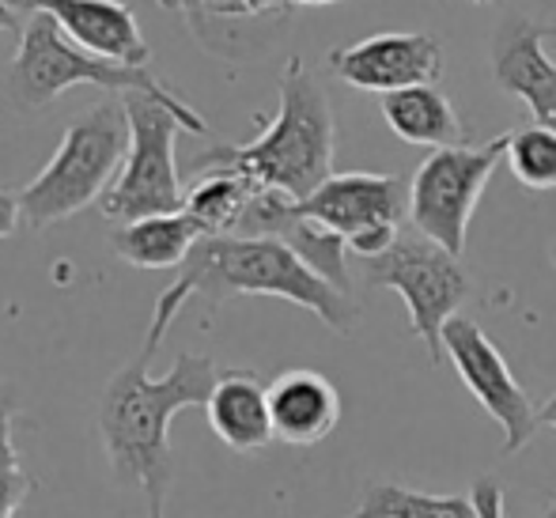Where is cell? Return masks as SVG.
I'll use <instances>...</instances> for the list:
<instances>
[{
    "mask_svg": "<svg viewBox=\"0 0 556 518\" xmlns=\"http://www.w3.org/2000/svg\"><path fill=\"white\" fill-rule=\"evenodd\" d=\"M155 344L140 352L111 375L99 397V435L117 484H137L144 492L148 518H167V496L175 484V451H170V420L175 413L205 409L213 394L216 364L198 352H182L163 379L152 375Z\"/></svg>",
    "mask_w": 556,
    "mask_h": 518,
    "instance_id": "cell-1",
    "label": "cell"
},
{
    "mask_svg": "<svg viewBox=\"0 0 556 518\" xmlns=\"http://www.w3.org/2000/svg\"><path fill=\"white\" fill-rule=\"evenodd\" d=\"M190 295H201L213 307L235 295H277V300L318 314L333 333H352L359 318L352 295L318 277L288 242L262 239V235H205L190 262L182 265L178 280L155 303L144 337L148 344L160 349L170 321L178 318Z\"/></svg>",
    "mask_w": 556,
    "mask_h": 518,
    "instance_id": "cell-2",
    "label": "cell"
},
{
    "mask_svg": "<svg viewBox=\"0 0 556 518\" xmlns=\"http://www.w3.org/2000/svg\"><path fill=\"white\" fill-rule=\"evenodd\" d=\"M337 125L333 106L318 76L303 58H288L280 73V106L250 144H216L190 160V170H235L257 190H277L307 201L333 178Z\"/></svg>",
    "mask_w": 556,
    "mask_h": 518,
    "instance_id": "cell-3",
    "label": "cell"
},
{
    "mask_svg": "<svg viewBox=\"0 0 556 518\" xmlns=\"http://www.w3.org/2000/svg\"><path fill=\"white\" fill-rule=\"evenodd\" d=\"M76 84H96V88L111 91V96H148L155 103L170 106L182 117L186 132L205 137L208 122L198 114L186 99H178L160 76H152L148 68H132L122 61L99 58L88 53L50 20V15H27L20 35V50H15L12 65H8V96L20 110H38L53 103L58 96H65Z\"/></svg>",
    "mask_w": 556,
    "mask_h": 518,
    "instance_id": "cell-4",
    "label": "cell"
},
{
    "mask_svg": "<svg viewBox=\"0 0 556 518\" xmlns=\"http://www.w3.org/2000/svg\"><path fill=\"white\" fill-rule=\"evenodd\" d=\"M129 152L125 99H99L88 114L68 122L53 160L20 190L23 227L42 231L106 198Z\"/></svg>",
    "mask_w": 556,
    "mask_h": 518,
    "instance_id": "cell-5",
    "label": "cell"
},
{
    "mask_svg": "<svg viewBox=\"0 0 556 518\" xmlns=\"http://www.w3.org/2000/svg\"><path fill=\"white\" fill-rule=\"evenodd\" d=\"M364 277L371 288H390L409 307L413 333L425 341L428 359L443 364V326L458 314L469 295V273L462 257L443 250L417 227H402L387 254L364 262Z\"/></svg>",
    "mask_w": 556,
    "mask_h": 518,
    "instance_id": "cell-6",
    "label": "cell"
},
{
    "mask_svg": "<svg viewBox=\"0 0 556 518\" xmlns=\"http://www.w3.org/2000/svg\"><path fill=\"white\" fill-rule=\"evenodd\" d=\"M122 99L129 114V152L103 198V216L111 224H129L163 212H186V186L175 167V140L178 129H186L182 117L137 91Z\"/></svg>",
    "mask_w": 556,
    "mask_h": 518,
    "instance_id": "cell-7",
    "label": "cell"
},
{
    "mask_svg": "<svg viewBox=\"0 0 556 518\" xmlns=\"http://www.w3.org/2000/svg\"><path fill=\"white\" fill-rule=\"evenodd\" d=\"M507 155V132L489 144L435 148L409 182V224L454 257L466 254V231L492 170Z\"/></svg>",
    "mask_w": 556,
    "mask_h": 518,
    "instance_id": "cell-8",
    "label": "cell"
},
{
    "mask_svg": "<svg viewBox=\"0 0 556 518\" xmlns=\"http://www.w3.org/2000/svg\"><path fill=\"white\" fill-rule=\"evenodd\" d=\"M300 212L326 231L341 235L356 257L371 262L387 254L402 235V216H409V186L394 175L349 170L300 201Z\"/></svg>",
    "mask_w": 556,
    "mask_h": 518,
    "instance_id": "cell-9",
    "label": "cell"
},
{
    "mask_svg": "<svg viewBox=\"0 0 556 518\" xmlns=\"http://www.w3.org/2000/svg\"><path fill=\"white\" fill-rule=\"evenodd\" d=\"M443 356L454 364L481 409L504 428V454H519L538 431V409L530 405L527 390L511 375L500 349L489 341V333L473 318L454 314L443 326Z\"/></svg>",
    "mask_w": 556,
    "mask_h": 518,
    "instance_id": "cell-10",
    "label": "cell"
},
{
    "mask_svg": "<svg viewBox=\"0 0 556 518\" xmlns=\"http://www.w3.org/2000/svg\"><path fill=\"white\" fill-rule=\"evenodd\" d=\"M330 73L356 91H390L420 88V84H440L443 76V42L425 30H382V35L359 38L352 46H337L326 58Z\"/></svg>",
    "mask_w": 556,
    "mask_h": 518,
    "instance_id": "cell-11",
    "label": "cell"
},
{
    "mask_svg": "<svg viewBox=\"0 0 556 518\" xmlns=\"http://www.w3.org/2000/svg\"><path fill=\"white\" fill-rule=\"evenodd\" d=\"M549 38H556V23L504 15L492 30V80L522 99L538 125L556 129V61L545 53Z\"/></svg>",
    "mask_w": 556,
    "mask_h": 518,
    "instance_id": "cell-12",
    "label": "cell"
},
{
    "mask_svg": "<svg viewBox=\"0 0 556 518\" xmlns=\"http://www.w3.org/2000/svg\"><path fill=\"white\" fill-rule=\"evenodd\" d=\"M15 15H50L80 50L148 68L152 50L137 27V15L125 0H8Z\"/></svg>",
    "mask_w": 556,
    "mask_h": 518,
    "instance_id": "cell-13",
    "label": "cell"
},
{
    "mask_svg": "<svg viewBox=\"0 0 556 518\" xmlns=\"http://www.w3.org/2000/svg\"><path fill=\"white\" fill-rule=\"evenodd\" d=\"M273 435L288 446H315L341 420V394L323 371L292 367L269 382Z\"/></svg>",
    "mask_w": 556,
    "mask_h": 518,
    "instance_id": "cell-14",
    "label": "cell"
},
{
    "mask_svg": "<svg viewBox=\"0 0 556 518\" xmlns=\"http://www.w3.org/2000/svg\"><path fill=\"white\" fill-rule=\"evenodd\" d=\"M208 428L235 454H262L273 443L269 387L254 371H220L205 402Z\"/></svg>",
    "mask_w": 556,
    "mask_h": 518,
    "instance_id": "cell-15",
    "label": "cell"
},
{
    "mask_svg": "<svg viewBox=\"0 0 556 518\" xmlns=\"http://www.w3.org/2000/svg\"><path fill=\"white\" fill-rule=\"evenodd\" d=\"M201 239L205 231L186 212H163V216L114 224L111 250L132 269H182Z\"/></svg>",
    "mask_w": 556,
    "mask_h": 518,
    "instance_id": "cell-16",
    "label": "cell"
},
{
    "mask_svg": "<svg viewBox=\"0 0 556 518\" xmlns=\"http://www.w3.org/2000/svg\"><path fill=\"white\" fill-rule=\"evenodd\" d=\"M382 117L387 125L405 140V144L420 148H454L469 144V129L462 122V114L454 110L451 99L443 96L435 84H420V88L390 91L382 96Z\"/></svg>",
    "mask_w": 556,
    "mask_h": 518,
    "instance_id": "cell-17",
    "label": "cell"
},
{
    "mask_svg": "<svg viewBox=\"0 0 556 518\" xmlns=\"http://www.w3.org/2000/svg\"><path fill=\"white\" fill-rule=\"evenodd\" d=\"M257 186L235 170H205L186 190V216L205 235H231Z\"/></svg>",
    "mask_w": 556,
    "mask_h": 518,
    "instance_id": "cell-18",
    "label": "cell"
},
{
    "mask_svg": "<svg viewBox=\"0 0 556 518\" xmlns=\"http://www.w3.org/2000/svg\"><path fill=\"white\" fill-rule=\"evenodd\" d=\"M344 518H481V511L469 496H432V492L375 481L364 489L356 511Z\"/></svg>",
    "mask_w": 556,
    "mask_h": 518,
    "instance_id": "cell-19",
    "label": "cell"
},
{
    "mask_svg": "<svg viewBox=\"0 0 556 518\" xmlns=\"http://www.w3.org/2000/svg\"><path fill=\"white\" fill-rule=\"evenodd\" d=\"M507 167L527 190H556V129L527 125L507 132Z\"/></svg>",
    "mask_w": 556,
    "mask_h": 518,
    "instance_id": "cell-20",
    "label": "cell"
},
{
    "mask_svg": "<svg viewBox=\"0 0 556 518\" xmlns=\"http://www.w3.org/2000/svg\"><path fill=\"white\" fill-rule=\"evenodd\" d=\"M30 477L15 446V394L0 387V518H15L30 496Z\"/></svg>",
    "mask_w": 556,
    "mask_h": 518,
    "instance_id": "cell-21",
    "label": "cell"
},
{
    "mask_svg": "<svg viewBox=\"0 0 556 518\" xmlns=\"http://www.w3.org/2000/svg\"><path fill=\"white\" fill-rule=\"evenodd\" d=\"M163 8H178L186 15H220V20H254V15L285 12V0H160Z\"/></svg>",
    "mask_w": 556,
    "mask_h": 518,
    "instance_id": "cell-22",
    "label": "cell"
},
{
    "mask_svg": "<svg viewBox=\"0 0 556 518\" xmlns=\"http://www.w3.org/2000/svg\"><path fill=\"white\" fill-rule=\"evenodd\" d=\"M469 500L477 504L481 518H504V489H500L492 477H481V481L473 484V492H469Z\"/></svg>",
    "mask_w": 556,
    "mask_h": 518,
    "instance_id": "cell-23",
    "label": "cell"
},
{
    "mask_svg": "<svg viewBox=\"0 0 556 518\" xmlns=\"http://www.w3.org/2000/svg\"><path fill=\"white\" fill-rule=\"evenodd\" d=\"M23 224V209H20V193L0 190V239H12Z\"/></svg>",
    "mask_w": 556,
    "mask_h": 518,
    "instance_id": "cell-24",
    "label": "cell"
},
{
    "mask_svg": "<svg viewBox=\"0 0 556 518\" xmlns=\"http://www.w3.org/2000/svg\"><path fill=\"white\" fill-rule=\"evenodd\" d=\"M0 30H12L15 38L23 35V20L8 8V0H0Z\"/></svg>",
    "mask_w": 556,
    "mask_h": 518,
    "instance_id": "cell-25",
    "label": "cell"
},
{
    "mask_svg": "<svg viewBox=\"0 0 556 518\" xmlns=\"http://www.w3.org/2000/svg\"><path fill=\"white\" fill-rule=\"evenodd\" d=\"M542 424L545 428H556V394L538 405V428H542Z\"/></svg>",
    "mask_w": 556,
    "mask_h": 518,
    "instance_id": "cell-26",
    "label": "cell"
},
{
    "mask_svg": "<svg viewBox=\"0 0 556 518\" xmlns=\"http://www.w3.org/2000/svg\"><path fill=\"white\" fill-rule=\"evenodd\" d=\"M323 4H337V0H285V8H323Z\"/></svg>",
    "mask_w": 556,
    "mask_h": 518,
    "instance_id": "cell-27",
    "label": "cell"
},
{
    "mask_svg": "<svg viewBox=\"0 0 556 518\" xmlns=\"http://www.w3.org/2000/svg\"><path fill=\"white\" fill-rule=\"evenodd\" d=\"M542 518H556V500H553L549 507H545V511H542Z\"/></svg>",
    "mask_w": 556,
    "mask_h": 518,
    "instance_id": "cell-28",
    "label": "cell"
},
{
    "mask_svg": "<svg viewBox=\"0 0 556 518\" xmlns=\"http://www.w3.org/2000/svg\"><path fill=\"white\" fill-rule=\"evenodd\" d=\"M469 4H492V0H469Z\"/></svg>",
    "mask_w": 556,
    "mask_h": 518,
    "instance_id": "cell-29",
    "label": "cell"
}]
</instances>
